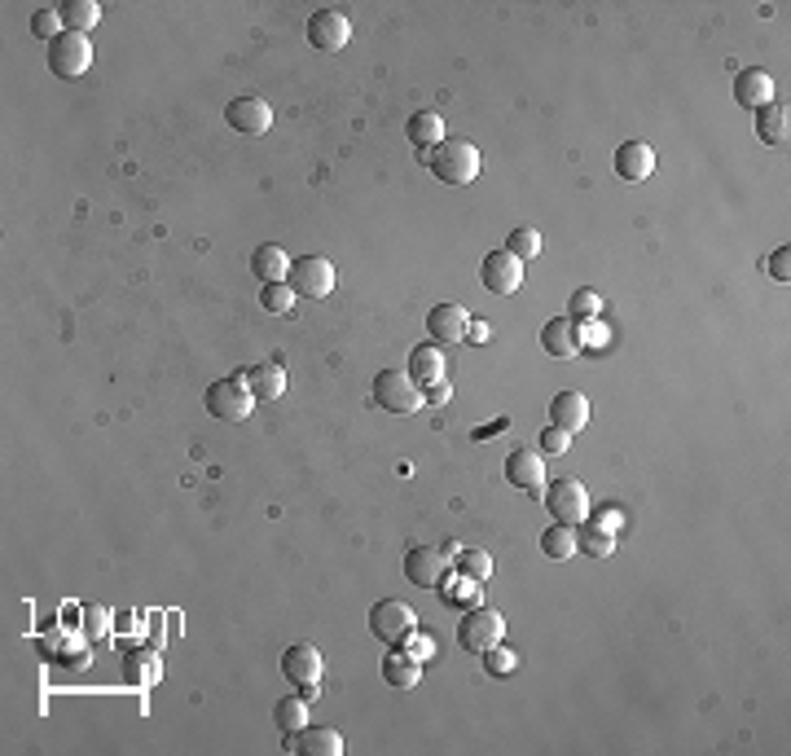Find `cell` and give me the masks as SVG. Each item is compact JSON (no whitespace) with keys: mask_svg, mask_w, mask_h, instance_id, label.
<instances>
[{"mask_svg":"<svg viewBox=\"0 0 791 756\" xmlns=\"http://www.w3.org/2000/svg\"><path fill=\"white\" fill-rule=\"evenodd\" d=\"M422 168H431L444 185H471L479 176V150L466 137H444L440 146L422 150Z\"/></svg>","mask_w":791,"mask_h":756,"instance_id":"obj_1","label":"cell"},{"mask_svg":"<svg viewBox=\"0 0 791 756\" xmlns=\"http://www.w3.org/2000/svg\"><path fill=\"white\" fill-rule=\"evenodd\" d=\"M374 405L383 409V414L409 418V414H418V409L427 405V400H422V387H418L409 374L383 370V374H374Z\"/></svg>","mask_w":791,"mask_h":756,"instance_id":"obj_2","label":"cell"},{"mask_svg":"<svg viewBox=\"0 0 791 756\" xmlns=\"http://www.w3.org/2000/svg\"><path fill=\"white\" fill-rule=\"evenodd\" d=\"M506 638V620H501V611H493V607H471L462 616V625H458V642L471 655H488L497 647V642Z\"/></svg>","mask_w":791,"mask_h":756,"instance_id":"obj_3","label":"cell"},{"mask_svg":"<svg viewBox=\"0 0 791 756\" xmlns=\"http://www.w3.org/2000/svg\"><path fill=\"white\" fill-rule=\"evenodd\" d=\"M207 414L220 422H247L255 414V396L242 378H220L207 387Z\"/></svg>","mask_w":791,"mask_h":756,"instance_id":"obj_4","label":"cell"},{"mask_svg":"<svg viewBox=\"0 0 791 756\" xmlns=\"http://www.w3.org/2000/svg\"><path fill=\"white\" fill-rule=\"evenodd\" d=\"M541 502H545V510H550L559 524H585L589 519V493H585V484L581 480H554V484H545V493H541Z\"/></svg>","mask_w":791,"mask_h":756,"instance_id":"obj_5","label":"cell"},{"mask_svg":"<svg viewBox=\"0 0 791 756\" xmlns=\"http://www.w3.org/2000/svg\"><path fill=\"white\" fill-rule=\"evenodd\" d=\"M418 629V616L409 603H396V598H383V603L370 607V633L387 647H400L409 633Z\"/></svg>","mask_w":791,"mask_h":756,"instance_id":"obj_6","label":"cell"},{"mask_svg":"<svg viewBox=\"0 0 791 756\" xmlns=\"http://www.w3.org/2000/svg\"><path fill=\"white\" fill-rule=\"evenodd\" d=\"M93 66V44L80 31H62L58 40L49 44V71L58 80H80V75Z\"/></svg>","mask_w":791,"mask_h":756,"instance_id":"obj_7","label":"cell"},{"mask_svg":"<svg viewBox=\"0 0 791 756\" xmlns=\"http://www.w3.org/2000/svg\"><path fill=\"white\" fill-rule=\"evenodd\" d=\"M291 291L299 299H326L334 291V264L326 260V255H299V260H291Z\"/></svg>","mask_w":791,"mask_h":756,"instance_id":"obj_8","label":"cell"},{"mask_svg":"<svg viewBox=\"0 0 791 756\" xmlns=\"http://www.w3.org/2000/svg\"><path fill=\"white\" fill-rule=\"evenodd\" d=\"M225 124L233 132H242V137H264V132L273 128V106L264 102V97H233V102L225 106Z\"/></svg>","mask_w":791,"mask_h":756,"instance_id":"obj_9","label":"cell"},{"mask_svg":"<svg viewBox=\"0 0 791 756\" xmlns=\"http://www.w3.org/2000/svg\"><path fill=\"white\" fill-rule=\"evenodd\" d=\"M352 40V22L348 14H339V9H317L313 18H308V44H313L317 53H339L348 49Z\"/></svg>","mask_w":791,"mask_h":756,"instance_id":"obj_10","label":"cell"},{"mask_svg":"<svg viewBox=\"0 0 791 756\" xmlns=\"http://www.w3.org/2000/svg\"><path fill=\"white\" fill-rule=\"evenodd\" d=\"M479 277H484V291L488 295H515L519 286H523V264L506 247H501V251H488L484 255Z\"/></svg>","mask_w":791,"mask_h":756,"instance_id":"obj_11","label":"cell"},{"mask_svg":"<svg viewBox=\"0 0 791 756\" xmlns=\"http://www.w3.org/2000/svg\"><path fill=\"white\" fill-rule=\"evenodd\" d=\"M405 576L418 589H440L444 581H449V559L431 546H414L405 554Z\"/></svg>","mask_w":791,"mask_h":756,"instance_id":"obj_12","label":"cell"},{"mask_svg":"<svg viewBox=\"0 0 791 756\" xmlns=\"http://www.w3.org/2000/svg\"><path fill=\"white\" fill-rule=\"evenodd\" d=\"M506 480L528 497H541L545 493V466H541V453L537 449H515L506 458Z\"/></svg>","mask_w":791,"mask_h":756,"instance_id":"obj_13","label":"cell"},{"mask_svg":"<svg viewBox=\"0 0 791 756\" xmlns=\"http://www.w3.org/2000/svg\"><path fill=\"white\" fill-rule=\"evenodd\" d=\"M541 348L550 352V357H559V361L581 357V321H572V317H550V321L541 326Z\"/></svg>","mask_w":791,"mask_h":756,"instance_id":"obj_14","label":"cell"},{"mask_svg":"<svg viewBox=\"0 0 791 756\" xmlns=\"http://www.w3.org/2000/svg\"><path fill=\"white\" fill-rule=\"evenodd\" d=\"M466 326H471V313L462 304H436L427 313L431 343H466Z\"/></svg>","mask_w":791,"mask_h":756,"instance_id":"obj_15","label":"cell"},{"mask_svg":"<svg viewBox=\"0 0 791 756\" xmlns=\"http://www.w3.org/2000/svg\"><path fill=\"white\" fill-rule=\"evenodd\" d=\"M734 102L743 110H761L774 102V75L761 71V66H748V71L734 75Z\"/></svg>","mask_w":791,"mask_h":756,"instance_id":"obj_16","label":"cell"},{"mask_svg":"<svg viewBox=\"0 0 791 756\" xmlns=\"http://www.w3.org/2000/svg\"><path fill=\"white\" fill-rule=\"evenodd\" d=\"M286 752L299 756H339L343 752V735L334 726H304L299 735H286Z\"/></svg>","mask_w":791,"mask_h":756,"instance_id":"obj_17","label":"cell"},{"mask_svg":"<svg viewBox=\"0 0 791 756\" xmlns=\"http://www.w3.org/2000/svg\"><path fill=\"white\" fill-rule=\"evenodd\" d=\"M282 673L291 686H308V682H321V673H326V660H321L317 647H308V642H299L282 655Z\"/></svg>","mask_w":791,"mask_h":756,"instance_id":"obj_18","label":"cell"},{"mask_svg":"<svg viewBox=\"0 0 791 756\" xmlns=\"http://www.w3.org/2000/svg\"><path fill=\"white\" fill-rule=\"evenodd\" d=\"M550 427L567 431V436H576V431L589 427V400L581 392H559L550 400Z\"/></svg>","mask_w":791,"mask_h":756,"instance_id":"obj_19","label":"cell"},{"mask_svg":"<svg viewBox=\"0 0 791 756\" xmlns=\"http://www.w3.org/2000/svg\"><path fill=\"white\" fill-rule=\"evenodd\" d=\"M655 172V150L646 141H625L616 150V176L620 181H646Z\"/></svg>","mask_w":791,"mask_h":756,"instance_id":"obj_20","label":"cell"},{"mask_svg":"<svg viewBox=\"0 0 791 756\" xmlns=\"http://www.w3.org/2000/svg\"><path fill=\"white\" fill-rule=\"evenodd\" d=\"M414 383L431 387V383H444V374H449V365H444V352L436 343H418L414 352H409V370H405Z\"/></svg>","mask_w":791,"mask_h":756,"instance_id":"obj_21","label":"cell"},{"mask_svg":"<svg viewBox=\"0 0 791 756\" xmlns=\"http://www.w3.org/2000/svg\"><path fill=\"white\" fill-rule=\"evenodd\" d=\"M238 378L251 387V396H255V400H277V396L286 392V370H282V365H277V361L251 365V370H242Z\"/></svg>","mask_w":791,"mask_h":756,"instance_id":"obj_22","label":"cell"},{"mask_svg":"<svg viewBox=\"0 0 791 756\" xmlns=\"http://www.w3.org/2000/svg\"><path fill=\"white\" fill-rule=\"evenodd\" d=\"M787 124H791V110L787 102H774L756 110V137L765 141V146H787Z\"/></svg>","mask_w":791,"mask_h":756,"instance_id":"obj_23","label":"cell"},{"mask_svg":"<svg viewBox=\"0 0 791 756\" xmlns=\"http://www.w3.org/2000/svg\"><path fill=\"white\" fill-rule=\"evenodd\" d=\"M251 273L260 277V282H286V277H291V255L282 247H273V242H264V247H255V255H251Z\"/></svg>","mask_w":791,"mask_h":756,"instance_id":"obj_24","label":"cell"},{"mask_svg":"<svg viewBox=\"0 0 791 756\" xmlns=\"http://www.w3.org/2000/svg\"><path fill=\"white\" fill-rule=\"evenodd\" d=\"M418 677H422V664L409 660V655L400 651V647H392V655L383 660V682L396 686V691H414Z\"/></svg>","mask_w":791,"mask_h":756,"instance_id":"obj_25","label":"cell"},{"mask_svg":"<svg viewBox=\"0 0 791 756\" xmlns=\"http://www.w3.org/2000/svg\"><path fill=\"white\" fill-rule=\"evenodd\" d=\"M405 137L414 141L418 150H431V146H440V141H444V119L436 115V110H418V115H409V124H405Z\"/></svg>","mask_w":791,"mask_h":756,"instance_id":"obj_26","label":"cell"},{"mask_svg":"<svg viewBox=\"0 0 791 756\" xmlns=\"http://www.w3.org/2000/svg\"><path fill=\"white\" fill-rule=\"evenodd\" d=\"M58 9H62L66 31H80V36H88V31L97 27V18H102V5H97V0H66Z\"/></svg>","mask_w":791,"mask_h":756,"instance_id":"obj_27","label":"cell"},{"mask_svg":"<svg viewBox=\"0 0 791 756\" xmlns=\"http://www.w3.org/2000/svg\"><path fill=\"white\" fill-rule=\"evenodd\" d=\"M273 721H277V730H282V735H299V730L308 726V699H299V695L277 699Z\"/></svg>","mask_w":791,"mask_h":756,"instance_id":"obj_28","label":"cell"},{"mask_svg":"<svg viewBox=\"0 0 791 756\" xmlns=\"http://www.w3.org/2000/svg\"><path fill=\"white\" fill-rule=\"evenodd\" d=\"M541 554L545 559H572L576 554V528L572 524H550L541 532Z\"/></svg>","mask_w":791,"mask_h":756,"instance_id":"obj_29","label":"cell"},{"mask_svg":"<svg viewBox=\"0 0 791 756\" xmlns=\"http://www.w3.org/2000/svg\"><path fill=\"white\" fill-rule=\"evenodd\" d=\"M616 550V537L594 524H576V554H589V559H607Z\"/></svg>","mask_w":791,"mask_h":756,"instance_id":"obj_30","label":"cell"},{"mask_svg":"<svg viewBox=\"0 0 791 756\" xmlns=\"http://www.w3.org/2000/svg\"><path fill=\"white\" fill-rule=\"evenodd\" d=\"M440 594H444V603H449V607H466V611L484 603V589H479V581H471V576H462V572H458V581H444Z\"/></svg>","mask_w":791,"mask_h":756,"instance_id":"obj_31","label":"cell"},{"mask_svg":"<svg viewBox=\"0 0 791 756\" xmlns=\"http://www.w3.org/2000/svg\"><path fill=\"white\" fill-rule=\"evenodd\" d=\"M260 308L264 313H273V317H286L295 308V291H291V282H264V291H260Z\"/></svg>","mask_w":791,"mask_h":756,"instance_id":"obj_32","label":"cell"},{"mask_svg":"<svg viewBox=\"0 0 791 756\" xmlns=\"http://www.w3.org/2000/svg\"><path fill=\"white\" fill-rule=\"evenodd\" d=\"M453 563H458L462 576H471V581H479V585L493 576V554H488V550H462Z\"/></svg>","mask_w":791,"mask_h":756,"instance_id":"obj_33","label":"cell"},{"mask_svg":"<svg viewBox=\"0 0 791 756\" xmlns=\"http://www.w3.org/2000/svg\"><path fill=\"white\" fill-rule=\"evenodd\" d=\"M506 251L515 255L519 264L537 260V255H541V233H537V229H515V233L506 238Z\"/></svg>","mask_w":791,"mask_h":756,"instance_id":"obj_34","label":"cell"},{"mask_svg":"<svg viewBox=\"0 0 791 756\" xmlns=\"http://www.w3.org/2000/svg\"><path fill=\"white\" fill-rule=\"evenodd\" d=\"M598 313H603V295L598 291H572V299H567V317L572 321H598Z\"/></svg>","mask_w":791,"mask_h":756,"instance_id":"obj_35","label":"cell"},{"mask_svg":"<svg viewBox=\"0 0 791 756\" xmlns=\"http://www.w3.org/2000/svg\"><path fill=\"white\" fill-rule=\"evenodd\" d=\"M62 31H66V22H62V9H49V5H44V9H36V14H31V36H40V40H58L62 36Z\"/></svg>","mask_w":791,"mask_h":756,"instance_id":"obj_36","label":"cell"},{"mask_svg":"<svg viewBox=\"0 0 791 756\" xmlns=\"http://www.w3.org/2000/svg\"><path fill=\"white\" fill-rule=\"evenodd\" d=\"M400 651L409 655V660H418V664H427V660H436V638H427V633H409L405 642H400Z\"/></svg>","mask_w":791,"mask_h":756,"instance_id":"obj_37","label":"cell"},{"mask_svg":"<svg viewBox=\"0 0 791 756\" xmlns=\"http://www.w3.org/2000/svg\"><path fill=\"white\" fill-rule=\"evenodd\" d=\"M567 449H572V436L559 431V427H545L537 436V453H545V458H559V453H567Z\"/></svg>","mask_w":791,"mask_h":756,"instance_id":"obj_38","label":"cell"},{"mask_svg":"<svg viewBox=\"0 0 791 756\" xmlns=\"http://www.w3.org/2000/svg\"><path fill=\"white\" fill-rule=\"evenodd\" d=\"M488 673H493V677H510V673H515L519 669V655L515 651H510V647H501V642H497V647L493 651H488Z\"/></svg>","mask_w":791,"mask_h":756,"instance_id":"obj_39","label":"cell"},{"mask_svg":"<svg viewBox=\"0 0 791 756\" xmlns=\"http://www.w3.org/2000/svg\"><path fill=\"white\" fill-rule=\"evenodd\" d=\"M585 524H594V528H603V532H611V537H616V532L625 528V510H620V506H603V510H594V515H589Z\"/></svg>","mask_w":791,"mask_h":756,"instance_id":"obj_40","label":"cell"},{"mask_svg":"<svg viewBox=\"0 0 791 756\" xmlns=\"http://www.w3.org/2000/svg\"><path fill=\"white\" fill-rule=\"evenodd\" d=\"M607 343H611V335L598 321H581V352H603Z\"/></svg>","mask_w":791,"mask_h":756,"instance_id":"obj_41","label":"cell"},{"mask_svg":"<svg viewBox=\"0 0 791 756\" xmlns=\"http://www.w3.org/2000/svg\"><path fill=\"white\" fill-rule=\"evenodd\" d=\"M449 396H453V387H449V378L444 383H431L427 392H422V400H427L431 409H440V405H449Z\"/></svg>","mask_w":791,"mask_h":756,"instance_id":"obj_42","label":"cell"},{"mask_svg":"<svg viewBox=\"0 0 791 756\" xmlns=\"http://www.w3.org/2000/svg\"><path fill=\"white\" fill-rule=\"evenodd\" d=\"M787 269H791V251H787V247H778V251L770 255V277H778V282H787V277H791Z\"/></svg>","mask_w":791,"mask_h":756,"instance_id":"obj_43","label":"cell"},{"mask_svg":"<svg viewBox=\"0 0 791 756\" xmlns=\"http://www.w3.org/2000/svg\"><path fill=\"white\" fill-rule=\"evenodd\" d=\"M488 339H493L488 321H475V317H471V326H466V343H488Z\"/></svg>","mask_w":791,"mask_h":756,"instance_id":"obj_44","label":"cell"},{"mask_svg":"<svg viewBox=\"0 0 791 756\" xmlns=\"http://www.w3.org/2000/svg\"><path fill=\"white\" fill-rule=\"evenodd\" d=\"M102 629H106V616H102V611H88V633H93V638H102Z\"/></svg>","mask_w":791,"mask_h":756,"instance_id":"obj_45","label":"cell"},{"mask_svg":"<svg viewBox=\"0 0 791 756\" xmlns=\"http://www.w3.org/2000/svg\"><path fill=\"white\" fill-rule=\"evenodd\" d=\"M317 695H321V682H308V686H299V699H308V704H313Z\"/></svg>","mask_w":791,"mask_h":756,"instance_id":"obj_46","label":"cell"},{"mask_svg":"<svg viewBox=\"0 0 791 756\" xmlns=\"http://www.w3.org/2000/svg\"><path fill=\"white\" fill-rule=\"evenodd\" d=\"M440 554H444V559H458V554H462V546H458V541H444V546H440Z\"/></svg>","mask_w":791,"mask_h":756,"instance_id":"obj_47","label":"cell"}]
</instances>
